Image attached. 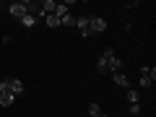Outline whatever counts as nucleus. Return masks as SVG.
I'll return each mask as SVG.
<instances>
[{"mask_svg": "<svg viewBox=\"0 0 156 117\" xmlns=\"http://www.w3.org/2000/svg\"><path fill=\"white\" fill-rule=\"evenodd\" d=\"M8 13H11L13 18L26 16V3H21V0H16V3H8Z\"/></svg>", "mask_w": 156, "mask_h": 117, "instance_id": "4", "label": "nucleus"}, {"mask_svg": "<svg viewBox=\"0 0 156 117\" xmlns=\"http://www.w3.org/2000/svg\"><path fill=\"white\" fill-rule=\"evenodd\" d=\"M8 91H11L13 96H21V94H26V86H23V81H18V78H8Z\"/></svg>", "mask_w": 156, "mask_h": 117, "instance_id": "5", "label": "nucleus"}, {"mask_svg": "<svg viewBox=\"0 0 156 117\" xmlns=\"http://www.w3.org/2000/svg\"><path fill=\"white\" fill-rule=\"evenodd\" d=\"M128 101L130 104H140V91H130L128 89Z\"/></svg>", "mask_w": 156, "mask_h": 117, "instance_id": "14", "label": "nucleus"}, {"mask_svg": "<svg viewBox=\"0 0 156 117\" xmlns=\"http://www.w3.org/2000/svg\"><path fill=\"white\" fill-rule=\"evenodd\" d=\"M18 21H21L26 29H34V26H37V18H34V16H29V13H26V16H21Z\"/></svg>", "mask_w": 156, "mask_h": 117, "instance_id": "9", "label": "nucleus"}, {"mask_svg": "<svg viewBox=\"0 0 156 117\" xmlns=\"http://www.w3.org/2000/svg\"><path fill=\"white\" fill-rule=\"evenodd\" d=\"M101 57L107 60V70H112V73H120V70H122V60L115 55V50H104V52H101Z\"/></svg>", "mask_w": 156, "mask_h": 117, "instance_id": "1", "label": "nucleus"}, {"mask_svg": "<svg viewBox=\"0 0 156 117\" xmlns=\"http://www.w3.org/2000/svg\"><path fill=\"white\" fill-rule=\"evenodd\" d=\"M130 115H140V104H130Z\"/></svg>", "mask_w": 156, "mask_h": 117, "instance_id": "16", "label": "nucleus"}, {"mask_svg": "<svg viewBox=\"0 0 156 117\" xmlns=\"http://www.w3.org/2000/svg\"><path fill=\"white\" fill-rule=\"evenodd\" d=\"M68 13V3H57L55 5V13H52V16H57V18H62Z\"/></svg>", "mask_w": 156, "mask_h": 117, "instance_id": "12", "label": "nucleus"}, {"mask_svg": "<svg viewBox=\"0 0 156 117\" xmlns=\"http://www.w3.org/2000/svg\"><path fill=\"white\" fill-rule=\"evenodd\" d=\"M154 81H156V68L143 65V68H140V89H151Z\"/></svg>", "mask_w": 156, "mask_h": 117, "instance_id": "2", "label": "nucleus"}, {"mask_svg": "<svg viewBox=\"0 0 156 117\" xmlns=\"http://www.w3.org/2000/svg\"><path fill=\"white\" fill-rule=\"evenodd\" d=\"M112 81H115L120 89H130V81H128V76H125L122 70H120V73H112Z\"/></svg>", "mask_w": 156, "mask_h": 117, "instance_id": "6", "label": "nucleus"}, {"mask_svg": "<svg viewBox=\"0 0 156 117\" xmlns=\"http://www.w3.org/2000/svg\"><path fill=\"white\" fill-rule=\"evenodd\" d=\"M89 29H91V34H101V31H107V21L101 16H89Z\"/></svg>", "mask_w": 156, "mask_h": 117, "instance_id": "3", "label": "nucleus"}, {"mask_svg": "<svg viewBox=\"0 0 156 117\" xmlns=\"http://www.w3.org/2000/svg\"><path fill=\"white\" fill-rule=\"evenodd\" d=\"M13 101H16V96H13L11 91H3V94H0V107H11Z\"/></svg>", "mask_w": 156, "mask_h": 117, "instance_id": "7", "label": "nucleus"}, {"mask_svg": "<svg viewBox=\"0 0 156 117\" xmlns=\"http://www.w3.org/2000/svg\"><path fill=\"white\" fill-rule=\"evenodd\" d=\"M60 26H76V16H70V13H65V16L60 18Z\"/></svg>", "mask_w": 156, "mask_h": 117, "instance_id": "13", "label": "nucleus"}, {"mask_svg": "<svg viewBox=\"0 0 156 117\" xmlns=\"http://www.w3.org/2000/svg\"><path fill=\"white\" fill-rule=\"evenodd\" d=\"M89 115H91V117H107L104 112H101V107L96 104V101H94V104H89Z\"/></svg>", "mask_w": 156, "mask_h": 117, "instance_id": "11", "label": "nucleus"}, {"mask_svg": "<svg viewBox=\"0 0 156 117\" xmlns=\"http://www.w3.org/2000/svg\"><path fill=\"white\" fill-rule=\"evenodd\" d=\"M96 73H109V70H107V60H104V57L96 60Z\"/></svg>", "mask_w": 156, "mask_h": 117, "instance_id": "15", "label": "nucleus"}, {"mask_svg": "<svg viewBox=\"0 0 156 117\" xmlns=\"http://www.w3.org/2000/svg\"><path fill=\"white\" fill-rule=\"evenodd\" d=\"M55 0H44V3H42V16H50V13H55Z\"/></svg>", "mask_w": 156, "mask_h": 117, "instance_id": "8", "label": "nucleus"}, {"mask_svg": "<svg viewBox=\"0 0 156 117\" xmlns=\"http://www.w3.org/2000/svg\"><path fill=\"white\" fill-rule=\"evenodd\" d=\"M42 18H44V23H47L50 29H57V26H60V18L52 16V13H50V16H42Z\"/></svg>", "mask_w": 156, "mask_h": 117, "instance_id": "10", "label": "nucleus"}]
</instances>
